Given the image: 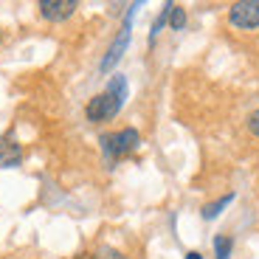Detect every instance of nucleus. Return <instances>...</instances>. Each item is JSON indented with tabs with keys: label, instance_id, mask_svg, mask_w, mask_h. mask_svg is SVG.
Instances as JSON below:
<instances>
[{
	"label": "nucleus",
	"instance_id": "f257e3e1",
	"mask_svg": "<svg viewBox=\"0 0 259 259\" xmlns=\"http://www.w3.org/2000/svg\"><path fill=\"white\" fill-rule=\"evenodd\" d=\"M124 102H127V79L121 73L110 79V84L104 88L99 96H93L84 107V116L91 118V121H110L121 113Z\"/></svg>",
	"mask_w": 259,
	"mask_h": 259
},
{
	"label": "nucleus",
	"instance_id": "f03ea898",
	"mask_svg": "<svg viewBox=\"0 0 259 259\" xmlns=\"http://www.w3.org/2000/svg\"><path fill=\"white\" fill-rule=\"evenodd\" d=\"M99 141H102L104 158H107V161H118V158L136 152L138 144H141V136H138L136 127H124V130H118V133H113V136H102Z\"/></svg>",
	"mask_w": 259,
	"mask_h": 259
},
{
	"label": "nucleus",
	"instance_id": "7ed1b4c3",
	"mask_svg": "<svg viewBox=\"0 0 259 259\" xmlns=\"http://www.w3.org/2000/svg\"><path fill=\"white\" fill-rule=\"evenodd\" d=\"M138 6H141V3H133V6H130L127 17H124L121 31H118V37L113 39V46L107 48V54H104L102 65H99V71H102V73H107V71H110L113 65H116L118 59L124 57V51H127V46H130V26H133V14H136V9H138Z\"/></svg>",
	"mask_w": 259,
	"mask_h": 259
},
{
	"label": "nucleus",
	"instance_id": "20e7f679",
	"mask_svg": "<svg viewBox=\"0 0 259 259\" xmlns=\"http://www.w3.org/2000/svg\"><path fill=\"white\" fill-rule=\"evenodd\" d=\"M228 23L234 28H242V31L259 28V0H237V3H231Z\"/></svg>",
	"mask_w": 259,
	"mask_h": 259
},
{
	"label": "nucleus",
	"instance_id": "39448f33",
	"mask_svg": "<svg viewBox=\"0 0 259 259\" xmlns=\"http://www.w3.org/2000/svg\"><path fill=\"white\" fill-rule=\"evenodd\" d=\"M76 12V0H42L39 3V14L51 23H59V20H68Z\"/></svg>",
	"mask_w": 259,
	"mask_h": 259
},
{
	"label": "nucleus",
	"instance_id": "423d86ee",
	"mask_svg": "<svg viewBox=\"0 0 259 259\" xmlns=\"http://www.w3.org/2000/svg\"><path fill=\"white\" fill-rule=\"evenodd\" d=\"M23 161V149L14 138H0V169H12Z\"/></svg>",
	"mask_w": 259,
	"mask_h": 259
},
{
	"label": "nucleus",
	"instance_id": "0eeeda50",
	"mask_svg": "<svg viewBox=\"0 0 259 259\" xmlns=\"http://www.w3.org/2000/svg\"><path fill=\"white\" fill-rule=\"evenodd\" d=\"M231 200H234V194H226V197H220V200H214V203H208V206H203V220H214V217H220V211Z\"/></svg>",
	"mask_w": 259,
	"mask_h": 259
},
{
	"label": "nucleus",
	"instance_id": "6e6552de",
	"mask_svg": "<svg viewBox=\"0 0 259 259\" xmlns=\"http://www.w3.org/2000/svg\"><path fill=\"white\" fill-rule=\"evenodd\" d=\"M231 248H234V240H231V237H217V240H214L217 259H231Z\"/></svg>",
	"mask_w": 259,
	"mask_h": 259
},
{
	"label": "nucleus",
	"instance_id": "1a4fd4ad",
	"mask_svg": "<svg viewBox=\"0 0 259 259\" xmlns=\"http://www.w3.org/2000/svg\"><path fill=\"white\" fill-rule=\"evenodd\" d=\"M169 12H172V3H166V6L161 9V14H158V20L152 23V31H149V39H155L158 34H161V28L166 26V20H169Z\"/></svg>",
	"mask_w": 259,
	"mask_h": 259
},
{
	"label": "nucleus",
	"instance_id": "9d476101",
	"mask_svg": "<svg viewBox=\"0 0 259 259\" xmlns=\"http://www.w3.org/2000/svg\"><path fill=\"white\" fill-rule=\"evenodd\" d=\"M183 23H186V12H183L181 6H175V3H172V12H169V26L175 28V31H181Z\"/></svg>",
	"mask_w": 259,
	"mask_h": 259
},
{
	"label": "nucleus",
	"instance_id": "9b49d317",
	"mask_svg": "<svg viewBox=\"0 0 259 259\" xmlns=\"http://www.w3.org/2000/svg\"><path fill=\"white\" fill-rule=\"evenodd\" d=\"M93 259H124V256L116 251V248H99L96 256H93Z\"/></svg>",
	"mask_w": 259,
	"mask_h": 259
},
{
	"label": "nucleus",
	"instance_id": "f8f14e48",
	"mask_svg": "<svg viewBox=\"0 0 259 259\" xmlns=\"http://www.w3.org/2000/svg\"><path fill=\"white\" fill-rule=\"evenodd\" d=\"M248 130H251L253 136L259 138V110H253L251 116H248Z\"/></svg>",
	"mask_w": 259,
	"mask_h": 259
},
{
	"label": "nucleus",
	"instance_id": "ddd939ff",
	"mask_svg": "<svg viewBox=\"0 0 259 259\" xmlns=\"http://www.w3.org/2000/svg\"><path fill=\"white\" fill-rule=\"evenodd\" d=\"M186 259H203V253H197V251H189V253H186Z\"/></svg>",
	"mask_w": 259,
	"mask_h": 259
}]
</instances>
